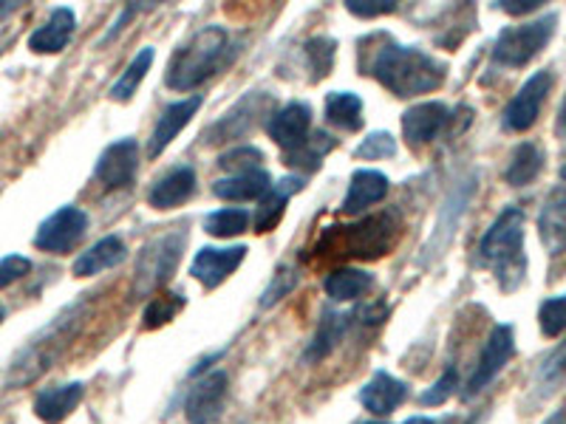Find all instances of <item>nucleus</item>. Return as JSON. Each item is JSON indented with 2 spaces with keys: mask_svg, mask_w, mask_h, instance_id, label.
Instances as JSON below:
<instances>
[{
  "mask_svg": "<svg viewBox=\"0 0 566 424\" xmlns=\"http://www.w3.org/2000/svg\"><path fill=\"white\" fill-rule=\"evenodd\" d=\"M368 71L377 83L386 85L397 97H419V94L437 91L448 74V68L431 54H424L422 49L397 43L374 54V63Z\"/></svg>",
  "mask_w": 566,
  "mask_h": 424,
  "instance_id": "nucleus-1",
  "label": "nucleus"
},
{
  "mask_svg": "<svg viewBox=\"0 0 566 424\" xmlns=\"http://www.w3.org/2000/svg\"><path fill=\"white\" fill-rule=\"evenodd\" d=\"M479 255L495 272L504 289H515L522 283L527 261H524V212L507 206L484 232Z\"/></svg>",
  "mask_w": 566,
  "mask_h": 424,
  "instance_id": "nucleus-2",
  "label": "nucleus"
},
{
  "mask_svg": "<svg viewBox=\"0 0 566 424\" xmlns=\"http://www.w3.org/2000/svg\"><path fill=\"white\" fill-rule=\"evenodd\" d=\"M230 38L221 26H205L170 57L168 85L174 91H193L224 65Z\"/></svg>",
  "mask_w": 566,
  "mask_h": 424,
  "instance_id": "nucleus-3",
  "label": "nucleus"
},
{
  "mask_svg": "<svg viewBox=\"0 0 566 424\" xmlns=\"http://www.w3.org/2000/svg\"><path fill=\"white\" fill-rule=\"evenodd\" d=\"M83 303H74V306H69L63 315L54 317L52 326H45L43 331L18 353V360L12 362V377H9V382H12V385H27V382L38 380L43 371H49L52 362L57 360V353L69 346L71 337L77 335V328L83 326Z\"/></svg>",
  "mask_w": 566,
  "mask_h": 424,
  "instance_id": "nucleus-4",
  "label": "nucleus"
},
{
  "mask_svg": "<svg viewBox=\"0 0 566 424\" xmlns=\"http://www.w3.org/2000/svg\"><path fill=\"white\" fill-rule=\"evenodd\" d=\"M340 232H328L337 241H332L335 255H352L363 257V261H374L382 257L394 246L397 239V221L391 215H374V219L360 221L354 226H337Z\"/></svg>",
  "mask_w": 566,
  "mask_h": 424,
  "instance_id": "nucleus-5",
  "label": "nucleus"
},
{
  "mask_svg": "<svg viewBox=\"0 0 566 424\" xmlns=\"http://www.w3.org/2000/svg\"><path fill=\"white\" fill-rule=\"evenodd\" d=\"M555 23L558 18L547 14V18H538L533 23H522V26H510L499 34L493 45L495 63L502 65H524L535 57V54L544 49V45L553 40Z\"/></svg>",
  "mask_w": 566,
  "mask_h": 424,
  "instance_id": "nucleus-6",
  "label": "nucleus"
},
{
  "mask_svg": "<svg viewBox=\"0 0 566 424\" xmlns=\"http://www.w3.org/2000/svg\"><path fill=\"white\" fill-rule=\"evenodd\" d=\"M181 250H185V232H168V235H161L154 244L145 246L139 264H136V292L148 295L168 280L179 266Z\"/></svg>",
  "mask_w": 566,
  "mask_h": 424,
  "instance_id": "nucleus-7",
  "label": "nucleus"
},
{
  "mask_svg": "<svg viewBox=\"0 0 566 424\" xmlns=\"http://www.w3.org/2000/svg\"><path fill=\"white\" fill-rule=\"evenodd\" d=\"M85 230H88V215L77 206H60L54 215L40 224L38 235H34V246L52 255H65L83 241Z\"/></svg>",
  "mask_w": 566,
  "mask_h": 424,
  "instance_id": "nucleus-8",
  "label": "nucleus"
},
{
  "mask_svg": "<svg viewBox=\"0 0 566 424\" xmlns=\"http://www.w3.org/2000/svg\"><path fill=\"white\" fill-rule=\"evenodd\" d=\"M230 396V380L224 371L205 373L185 399V413L190 424H216L227 407Z\"/></svg>",
  "mask_w": 566,
  "mask_h": 424,
  "instance_id": "nucleus-9",
  "label": "nucleus"
},
{
  "mask_svg": "<svg viewBox=\"0 0 566 424\" xmlns=\"http://www.w3.org/2000/svg\"><path fill=\"white\" fill-rule=\"evenodd\" d=\"M549 88H553V74L549 71H538L527 83L522 85V91L510 99L507 110H504V128L522 134V130H530L535 125L541 114V105L547 99Z\"/></svg>",
  "mask_w": 566,
  "mask_h": 424,
  "instance_id": "nucleus-10",
  "label": "nucleus"
},
{
  "mask_svg": "<svg viewBox=\"0 0 566 424\" xmlns=\"http://www.w3.org/2000/svg\"><path fill=\"white\" fill-rule=\"evenodd\" d=\"M136 170H139V145L134 136H128V139H119L105 148L94 176L105 190H123V187L134 184Z\"/></svg>",
  "mask_w": 566,
  "mask_h": 424,
  "instance_id": "nucleus-11",
  "label": "nucleus"
},
{
  "mask_svg": "<svg viewBox=\"0 0 566 424\" xmlns=\"http://www.w3.org/2000/svg\"><path fill=\"white\" fill-rule=\"evenodd\" d=\"M513 351H515L513 328L495 326L493 335H490L488 342H484V351H482V357H479L476 371H473V377H470L468 393H464V396H476L479 391H484V388H488L490 382L499 377V371L507 365V360L513 357Z\"/></svg>",
  "mask_w": 566,
  "mask_h": 424,
  "instance_id": "nucleus-12",
  "label": "nucleus"
},
{
  "mask_svg": "<svg viewBox=\"0 0 566 424\" xmlns=\"http://www.w3.org/2000/svg\"><path fill=\"white\" fill-rule=\"evenodd\" d=\"M247 246H227V250H216V246H205L199 255L193 257L190 275L205 286V289H216L232 272L244 264Z\"/></svg>",
  "mask_w": 566,
  "mask_h": 424,
  "instance_id": "nucleus-13",
  "label": "nucleus"
},
{
  "mask_svg": "<svg viewBox=\"0 0 566 424\" xmlns=\"http://www.w3.org/2000/svg\"><path fill=\"white\" fill-rule=\"evenodd\" d=\"M451 119V110L442 103H419L402 114V134H406L408 145L419 148L428 141L437 139L442 128Z\"/></svg>",
  "mask_w": 566,
  "mask_h": 424,
  "instance_id": "nucleus-14",
  "label": "nucleus"
},
{
  "mask_svg": "<svg viewBox=\"0 0 566 424\" xmlns=\"http://www.w3.org/2000/svg\"><path fill=\"white\" fill-rule=\"evenodd\" d=\"M310 128H312V108L303 103L286 105V108L277 110V114L270 119V125H266L272 141L281 145L286 153L297 150L303 141L310 139Z\"/></svg>",
  "mask_w": 566,
  "mask_h": 424,
  "instance_id": "nucleus-15",
  "label": "nucleus"
},
{
  "mask_svg": "<svg viewBox=\"0 0 566 424\" xmlns=\"http://www.w3.org/2000/svg\"><path fill=\"white\" fill-rule=\"evenodd\" d=\"M272 99L270 97H261V94H250L244 103H239L230 114L221 119L219 125H212L210 130L205 134L207 145H219V141H230V139H239V136L250 134L252 125H255V116L264 114V108H270Z\"/></svg>",
  "mask_w": 566,
  "mask_h": 424,
  "instance_id": "nucleus-16",
  "label": "nucleus"
},
{
  "mask_svg": "<svg viewBox=\"0 0 566 424\" xmlns=\"http://www.w3.org/2000/svg\"><path fill=\"white\" fill-rule=\"evenodd\" d=\"M199 108H201V97H190V99H185V103H174L161 110L159 123H156L154 134H150L148 153L150 156L165 153V148H168L170 141H174L176 136L187 128V123L193 119L196 110Z\"/></svg>",
  "mask_w": 566,
  "mask_h": 424,
  "instance_id": "nucleus-17",
  "label": "nucleus"
},
{
  "mask_svg": "<svg viewBox=\"0 0 566 424\" xmlns=\"http://www.w3.org/2000/svg\"><path fill=\"white\" fill-rule=\"evenodd\" d=\"M538 232L549 255H560L566 250V184L555 187L541 206Z\"/></svg>",
  "mask_w": 566,
  "mask_h": 424,
  "instance_id": "nucleus-18",
  "label": "nucleus"
},
{
  "mask_svg": "<svg viewBox=\"0 0 566 424\" xmlns=\"http://www.w3.org/2000/svg\"><path fill=\"white\" fill-rule=\"evenodd\" d=\"M408 399V385L406 382L394 380L391 373L380 371L374 373L371 382L360 391V402L363 407L374 413V416H388V413L397 411L402 402Z\"/></svg>",
  "mask_w": 566,
  "mask_h": 424,
  "instance_id": "nucleus-19",
  "label": "nucleus"
},
{
  "mask_svg": "<svg viewBox=\"0 0 566 424\" xmlns=\"http://www.w3.org/2000/svg\"><path fill=\"white\" fill-rule=\"evenodd\" d=\"M388 176L380 170H357L352 176V184H348V193L343 199L340 210L346 215H357V212L368 210L371 204L382 201L388 195Z\"/></svg>",
  "mask_w": 566,
  "mask_h": 424,
  "instance_id": "nucleus-20",
  "label": "nucleus"
},
{
  "mask_svg": "<svg viewBox=\"0 0 566 424\" xmlns=\"http://www.w3.org/2000/svg\"><path fill=\"white\" fill-rule=\"evenodd\" d=\"M196 193V170L193 168H176L170 173L161 176L154 187H150L148 201L156 210H170V206L185 204L190 195Z\"/></svg>",
  "mask_w": 566,
  "mask_h": 424,
  "instance_id": "nucleus-21",
  "label": "nucleus"
},
{
  "mask_svg": "<svg viewBox=\"0 0 566 424\" xmlns=\"http://www.w3.org/2000/svg\"><path fill=\"white\" fill-rule=\"evenodd\" d=\"M128 257V250H125V241L119 235H105L103 241H97L94 246L83 252V255L74 261V275L77 277H91L99 275L105 269H114Z\"/></svg>",
  "mask_w": 566,
  "mask_h": 424,
  "instance_id": "nucleus-22",
  "label": "nucleus"
},
{
  "mask_svg": "<svg viewBox=\"0 0 566 424\" xmlns=\"http://www.w3.org/2000/svg\"><path fill=\"white\" fill-rule=\"evenodd\" d=\"M74 26H77V18L71 9H54L52 18L45 20V26H40L38 32L29 38V49L38 54H57L69 45L71 34H74Z\"/></svg>",
  "mask_w": 566,
  "mask_h": 424,
  "instance_id": "nucleus-23",
  "label": "nucleus"
},
{
  "mask_svg": "<svg viewBox=\"0 0 566 424\" xmlns=\"http://www.w3.org/2000/svg\"><path fill=\"white\" fill-rule=\"evenodd\" d=\"M83 393L85 388L80 385V382H71V385L60 388H45V391H40L38 399H34V413H38L45 424L63 422V418L80 405Z\"/></svg>",
  "mask_w": 566,
  "mask_h": 424,
  "instance_id": "nucleus-24",
  "label": "nucleus"
},
{
  "mask_svg": "<svg viewBox=\"0 0 566 424\" xmlns=\"http://www.w3.org/2000/svg\"><path fill=\"white\" fill-rule=\"evenodd\" d=\"M270 173L264 168L252 170V173H239V176H227V179H219L212 184V193L219 199L227 201H252V199H264L270 193Z\"/></svg>",
  "mask_w": 566,
  "mask_h": 424,
  "instance_id": "nucleus-25",
  "label": "nucleus"
},
{
  "mask_svg": "<svg viewBox=\"0 0 566 424\" xmlns=\"http://www.w3.org/2000/svg\"><path fill=\"white\" fill-rule=\"evenodd\" d=\"M303 187V179H283L281 184H272L270 193L261 199V210H258L255 230L258 232H272L277 226V221L283 219V210H286V201L297 193Z\"/></svg>",
  "mask_w": 566,
  "mask_h": 424,
  "instance_id": "nucleus-26",
  "label": "nucleus"
},
{
  "mask_svg": "<svg viewBox=\"0 0 566 424\" xmlns=\"http://www.w3.org/2000/svg\"><path fill=\"white\" fill-rule=\"evenodd\" d=\"M371 286H374V277L363 269H354V266L332 272V275L323 280V289H326V295L337 303L357 300V297L366 295Z\"/></svg>",
  "mask_w": 566,
  "mask_h": 424,
  "instance_id": "nucleus-27",
  "label": "nucleus"
},
{
  "mask_svg": "<svg viewBox=\"0 0 566 424\" xmlns=\"http://www.w3.org/2000/svg\"><path fill=\"white\" fill-rule=\"evenodd\" d=\"M326 123L343 130H357L363 125V99L348 91H335L326 97Z\"/></svg>",
  "mask_w": 566,
  "mask_h": 424,
  "instance_id": "nucleus-28",
  "label": "nucleus"
},
{
  "mask_svg": "<svg viewBox=\"0 0 566 424\" xmlns=\"http://www.w3.org/2000/svg\"><path fill=\"white\" fill-rule=\"evenodd\" d=\"M544 168V153L535 148L533 141H524L518 148L513 150V159H510L507 168V181L513 187H524L535 179Z\"/></svg>",
  "mask_w": 566,
  "mask_h": 424,
  "instance_id": "nucleus-29",
  "label": "nucleus"
},
{
  "mask_svg": "<svg viewBox=\"0 0 566 424\" xmlns=\"http://www.w3.org/2000/svg\"><path fill=\"white\" fill-rule=\"evenodd\" d=\"M154 57H156V52L150 49V45H148V49H142V52L136 54L134 63L125 68L123 77L111 85V99H114V103H128V99L134 97L136 88H139V83L145 80V74L150 71V63H154Z\"/></svg>",
  "mask_w": 566,
  "mask_h": 424,
  "instance_id": "nucleus-30",
  "label": "nucleus"
},
{
  "mask_svg": "<svg viewBox=\"0 0 566 424\" xmlns=\"http://www.w3.org/2000/svg\"><path fill=\"white\" fill-rule=\"evenodd\" d=\"M335 148V139L328 134H315L312 139H306L297 150L286 153V165L301 170H317L321 168V159L326 156V150Z\"/></svg>",
  "mask_w": 566,
  "mask_h": 424,
  "instance_id": "nucleus-31",
  "label": "nucleus"
},
{
  "mask_svg": "<svg viewBox=\"0 0 566 424\" xmlns=\"http://www.w3.org/2000/svg\"><path fill=\"white\" fill-rule=\"evenodd\" d=\"M343 335V317L340 315H323L321 328H317L315 340L310 342L306 353H303V360L306 362H321L332 348L337 346Z\"/></svg>",
  "mask_w": 566,
  "mask_h": 424,
  "instance_id": "nucleus-32",
  "label": "nucleus"
},
{
  "mask_svg": "<svg viewBox=\"0 0 566 424\" xmlns=\"http://www.w3.org/2000/svg\"><path fill=\"white\" fill-rule=\"evenodd\" d=\"M247 224H250L247 210H235V206L210 212L205 219V230L210 232L212 239H235V235H241L247 230Z\"/></svg>",
  "mask_w": 566,
  "mask_h": 424,
  "instance_id": "nucleus-33",
  "label": "nucleus"
},
{
  "mask_svg": "<svg viewBox=\"0 0 566 424\" xmlns=\"http://www.w3.org/2000/svg\"><path fill=\"white\" fill-rule=\"evenodd\" d=\"M306 49V60H310V68L315 71L312 80H323L332 71V63H335V40L328 38H315L303 45Z\"/></svg>",
  "mask_w": 566,
  "mask_h": 424,
  "instance_id": "nucleus-34",
  "label": "nucleus"
},
{
  "mask_svg": "<svg viewBox=\"0 0 566 424\" xmlns=\"http://www.w3.org/2000/svg\"><path fill=\"white\" fill-rule=\"evenodd\" d=\"M181 306H185V297L181 295L154 297V300L148 303V309H145V328H161L165 322H170L179 315Z\"/></svg>",
  "mask_w": 566,
  "mask_h": 424,
  "instance_id": "nucleus-35",
  "label": "nucleus"
},
{
  "mask_svg": "<svg viewBox=\"0 0 566 424\" xmlns=\"http://www.w3.org/2000/svg\"><path fill=\"white\" fill-rule=\"evenodd\" d=\"M538 322H541V331H544V335L558 337L560 331L566 328V295L549 297V300L541 303Z\"/></svg>",
  "mask_w": 566,
  "mask_h": 424,
  "instance_id": "nucleus-36",
  "label": "nucleus"
},
{
  "mask_svg": "<svg viewBox=\"0 0 566 424\" xmlns=\"http://www.w3.org/2000/svg\"><path fill=\"white\" fill-rule=\"evenodd\" d=\"M261 161H264V153L258 148H235L230 153H224L219 159V168L230 170L232 176L239 173H252V170H261Z\"/></svg>",
  "mask_w": 566,
  "mask_h": 424,
  "instance_id": "nucleus-37",
  "label": "nucleus"
},
{
  "mask_svg": "<svg viewBox=\"0 0 566 424\" xmlns=\"http://www.w3.org/2000/svg\"><path fill=\"white\" fill-rule=\"evenodd\" d=\"M564 380H566V342L558 348V351L549 353V360L541 365L538 385H541V391L549 393V391H555V388H558Z\"/></svg>",
  "mask_w": 566,
  "mask_h": 424,
  "instance_id": "nucleus-38",
  "label": "nucleus"
},
{
  "mask_svg": "<svg viewBox=\"0 0 566 424\" xmlns=\"http://www.w3.org/2000/svg\"><path fill=\"white\" fill-rule=\"evenodd\" d=\"M394 153H397V139L388 130H377V134L366 136L360 148L354 150L357 159H388Z\"/></svg>",
  "mask_w": 566,
  "mask_h": 424,
  "instance_id": "nucleus-39",
  "label": "nucleus"
},
{
  "mask_svg": "<svg viewBox=\"0 0 566 424\" xmlns=\"http://www.w3.org/2000/svg\"><path fill=\"white\" fill-rule=\"evenodd\" d=\"M457 388H459V373H457V368H451V371L444 373L442 380H439L431 391L422 393V405H428V407L444 405V399H451Z\"/></svg>",
  "mask_w": 566,
  "mask_h": 424,
  "instance_id": "nucleus-40",
  "label": "nucleus"
},
{
  "mask_svg": "<svg viewBox=\"0 0 566 424\" xmlns=\"http://www.w3.org/2000/svg\"><path fill=\"white\" fill-rule=\"evenodd\" d=\"M32 272V261L23 255H7L0 261V289H7L12 286L14 280H20L23 275Z\"/></svg>",
  "mask_w": 566,
  "mask_h": 424,
  "instance_id": "nucleus-41",
  "label": "nucleus"
},
{
  "mask_svg": "<svg viewBox=\"0 0 566 424\" xmlns=\"http://www.w3.org/2000/svg\"><path fill=\"white\" fill-rule=\"evenodd\" d=\"M346 9L357 18H380V14L397 12V3L394 0H352Z\"/></svg>",
  "mask_w": 566,
  "mask_h": 424,
  "instance_id": "nucleus-42",
  "label": "nucleus"
},
{
  "mask_svg": "<svg viewBox=\"0 0 566 424\" xmlns=\"http://www.w3.org/2000/svg\"><path fill=\"white\" fill-rule=\"evenodd\" d=\"M499 7H502L507 14H527V12H535L541 3L538 0H502Z\"/></svg>",
  "mask_w": 566,
  "mask_h": 424,
  "instance_id": "nucleus-43",
  "label": "nucleus"
},
{
  "mask_svg": "<svg viewBox=\"0 0 566 424\" xmlns=\"http://www.w3.org/2000/svg\"><path fill=\"white\" fill-rule=\"evenodd\" d=\"M555 130H558L560 136L566 139V99L560 103V110H558V123H555Z\"/></svg>",
  "mask_w": 566,
  "mask_h": 424,
  "instance_id": "nucleus-44",
  "label": "nucleus"
},
{
  "mask_svg": "<svg viewBox=\"0 0 566 424\" xmlns=\"http://www.w3.org/2000/svg\"><path fill=\"white\" fill-rule=\"evenodd\" d=\"M18 7H20V3H0V18H7V14H12Z\"/></svg>",
  "mask_w": 566,
  "mask_h": 424,
  "instance_id": "nucleus-45",
  "label": "nucleus"
},
{
  "mask_svg": "<svg viewBox=\"0 0 566 424\" xmlns=\"http://www.w3.org/2000/svg\"><path fill=\"white\" fill-rule=\"evenodd\" d=\"M406 424H439L437 418H428V416H413V418H408Z\"/></svg>",
  "mask_w": 566,
  "mask_h": 424,
  "instance_id": "nucleus-46",
  "label": "nucleus"
},
{
  "mask_svg": "<svg viewBox=\"0 0 566 424\" xmlns=\"http://www.w3.org/2000/svg\"><path fill=\"white\" fill-rule=\"evenodd\" d=\"M544 424H566V413L558 411V413H555V416H549Z\"/></svg>",
  "mask_w": 566,
  "mask_h": 424,
  "instance_id": "nucleus-47",
  "label": "nucleus"
},
{
  "mask_svg": "<svg viewBox=\"0 0 566 424\" xmlns=\"http://www.w3.org/2000/svg\"><path fill=\"white\" fill-rule=\"evenodd\" d=\"M560 184H566V168H560Z\"/></svg>",
  "mask_w": 566,
  "mask_h": 424,
  "instance_id": "nucleus-48",
  "label": "nucleus"
},
{
  "mask_svg": "<svg viewBox=\"0 0 566 424\" xmlns=\"http://www.w3.org/2000/svg\"><path fill=\"white\" fill-rule=\"evenodd\" d=\"M3 317H7V311H3V309H0V322H3Z\"/></svg>",
  "mask_w": 566,
  "mask_h": 424,
  "instance_id": "nucleus-49",
  "label": "nucleus"
},
{
  "mask_svg": "<svg viewBox=\"0 0 566 424\" xmlns=\"http://www.w3.org/2000/svg\"><path fill=\"white\" fill-rule=\"evenodd\" d=\"M363 424H382V422H363Z\"/></svg>",
  "mask_w": 566,
  "mask_h": 424,
  "instance_id": "nucleus-50",
  "label": "nucleus"
}]
</instances>
